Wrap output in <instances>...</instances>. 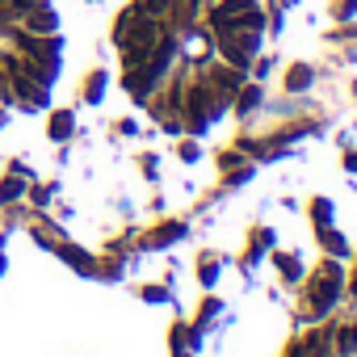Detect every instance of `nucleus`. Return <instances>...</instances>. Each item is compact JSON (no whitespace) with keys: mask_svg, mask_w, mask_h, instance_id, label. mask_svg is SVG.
<instances>
[{"mask_svg":"<svg viewBox=\"0 0 357 357\" xmlns=\"http://www.w3.org/2000/svg\"><path fill=\"white\" fill-rule=\"evenodd\" d=\"M269 17L261 0H122L118 89L172 135H206L244 93Z\"/></svg>","mask_w":357,"mask_h":357,"instance_id":"1","label":"nucleus"},{"mask_svg":"<svg viewBox=\"0 0 357 357\" xmlns=\"http://www.w3.org/2000/svg\"><path fill=\"white\" fill-rule=\"evenodd\" d=\"M72 68V0H0V139H17L55 114Z\"/></svg>","mask_w":357,"mask_h":357,"instance_id":"2","label":"nucleus"}]
</instances>
